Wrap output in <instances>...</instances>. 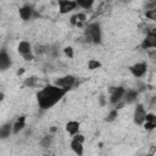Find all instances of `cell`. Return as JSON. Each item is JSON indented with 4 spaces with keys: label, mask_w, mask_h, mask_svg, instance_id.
I'll use <instances>...</instances> for the list:
<instances>
[{
    "label": "cell",
    "mask_w": 156,
    "mask_h": 156,
    "mask_svg": "<svg viewBox=\"0 0 156 156\" xmlns=\"http://www.w3.org/2000/svg\"><path fill=\"white\" fill-rule=\"evenodd\" d=\"M67 94L66 90L58 88L57 85L46 84L45 87L40 88L37 93V102L40 110H49L54 107L65 95Z\"/></svg>",
    "instance_id": "obj_1"
},
{
    "label": "cell",
    "mask_w": 156,
    "mask_h": 156,
    "mask_svg": "<svg viewBox=\"0 0 156 156\" xmlns=\"http://www.w3.org/2000/svg\"><path fill=\"white\" fill-rule=\"evenodd\" d=\"M84 39L89 44H100L102 39L101 26L96 22L89 23L84 29Z\"/></svg>",
    "instance_id": "obj_2"
},
{
    "label": "cell",
    "mask_w": 156,
    "mask_h": 156,
    "mask_svg": "<svg viewBox=\"0 0 156 156\" xmlns=\"http://www.w3.org/2000/svg\"><path fill=\"white\" fill-rule=\"evenodd\" d=\"M54 84L57 85L58 88H61V89L68 91L69 89L77 87V85L79 84V82H78V78H77V77H74V76H72V74H67V76L58 77L57 79H55V80H54Z\"/></svg>",
    "instance_id": "obj_3"
},
{
    "label": "cell",
    "mask_w": 156,
    "mask_h": 156,
    "mask_svg": "<svg viewBox=\"0 0 156 156\" xmlns=\"http://www.w3.org/2000/svg\"><path fill=\"white\" fill-rule=\"evenodd\" d=\"M17 51L26 61H33L35 58V55L33 52V46L28 40H21L17 45Z\"/></svg>",
    "instance_id": "obj_4"
},
{
    "label": "cell",
    "mask_w": 156,
    "mask_h": 156,
    "mask_svg": "<svg viewBox=\"0 0 156 156\" xmlns=\"http://www.w3.org/2000/svg\"><path fill=\"white\" fill-rule=\"evenodd\" d=\"M107 91H108V101H110V104L115 105L116 102L123 100V95H124L126 88L124 87H110Z\"/></svg>",
    "instance_id": "obj_5"
},
{
    "label": "cell",
    "mask_w": 156,
    "mask_h": 156,
    "mask_svg": "<svg viewBox=\"0 0 156 156\" xmlns=\"http://www.w3.org/2000/svg\"><path fill=\"white\" fill-rule=\"evenodd\" d=\"M146 107L143 105V104H136V106L134 107V111H133V121L136 126H143L144 121H145V117H146Z\"/></svg>",
    "instance_id": "obj_6"
},
{
    "label": "cell",
    "mask_w": 156,
    "mask_h": 156,
    "mask_svg": "<svg viewBox=\"0 0 156 156\" xmlns=\"http://www.w3.org/2000/svg\"><path fill=\"white\" fill-rule=\"evenodd\" d=\"M129 71H130V73H132L133 77H135V78H141V77H144V76L146 74V72H147V63L144 62V61L135 62L134 65L130 66Z\"/></svg>",
    "instance_id": "obj_7"
},
{
    "label": "cell",
    "mask_w": 156,
    "mask_h": 156,
    "mask_svg": "<svg viewBox=\"0 0 156 156\" xmlns=\"http://www.w3.org/2000/svg\"><path fill=\"white\" fill-rule=\"evenodd\" d=\"M57 7H58V12L61 15H66V13H69L73 10H76L78 7V5L74 0H57Z\"/></svg>",
    "instance_id": "obj_8"
},
{
    "label": "cell",
    "mask_w": 156,
    "mask_h": 156,
    "mask_svg": "<svg viewBox=\"0 0 156 156\" xmlns=\"http://www.w3.org/2000/svg\"><path fill=\"white\" fill-rule=\"evenodd\" d=\"M140 46L144 50L155 49L156 48V30H151V32L146 33L145 34V38L143 39V41L140 44Z\"/></svg>",
    "instance_id": "obj_9"
},
{
    "label": "cell",
    "mask_w": 156,
    "mask_h": 156,
    "mask_svg": "<svg viewBox=\"0 0 156 156\" xmlns=\"http://www.w3.org/2000/svg\"><path fill=\"white\" fill-rule=\"evenodd\" d=\"M69 23H71L73 27L82 28V27L87 23V15H85L84 12H77V13H74V15L71 16Z\"/></svg>",
    "instance_id": "obj_10"
},
{
    "label": "cell",
    "mask_w": 156,
    "mask_h": 156,
    "mask_svg": "<svg viewBox=\"0 0 156 156\" xmlns=\"http://www.w3.org/2000/svg\"><path fill=\"white\" fill-rule=\"evenodd\" d=\"M18 13H20L21 20H23V21H29V20H32V18L35 16V10H34L32 6H29V5H23L22 7H20Z\"/></svg>",
    "instance_id": "obj_11"
},
{
    "label": "cell",
    "mask_w": 156,
    "mask_h": 156,
    "mask_svg": "<svg viewBox=\"0 0 156 156\" xmlns=\"http://www.w3.org/2000/svg\"><path fill=\"white\" fill-rule=\"evenodd\" d=\"M143 127L146 132H152L155 130L156 128V117H155V113L152 112H147L146 113V117H145V121L143 123Z\"/></svg>",
    "instance_id": "obj_12"
},
{
    "label": "cell",
    "mask_w": 156,
    "mask_h": 156,
    "mask_svg": "<svg viewBox=\"0 0 156 156\" xmlns=\"http://www.w3.org/2000/svg\"><path fill=\"white\" fill-rule=\"evenodd\" d=\"M138 96H139V91L136 89H126L123 95V101L126 104H132L136 101Z\"/></svg>",
    "instance_id": "obj_13"
},
{
    "label": "cell",
    "mask_w": 156,
    "mask_h": 156,
    "mask_svg": "<svg viewBox=\"0 0 156 156\" xmlns=\"http://www.w3.org/2000/svg\"><path fill=\"white\" fill-rule=\"evenodd\" d=\"M80 130V123L77 121H68L66 123V132L72 136Z\"/></svg>",
    "instance_id": "obj_14"
},
{
    "label": "cell",
    "mask_w": 156,
    "mask_h": 156,
    "mask_svg": "<svg viewBox=\"0 0 156 156\" xmlns=\"http://www.w3.org/2000/svg\"><path fill=\"white\" fill-rule=\"evenodd\" d=\"M11 65V58L9 56V54L4 50L0 51V71H4L6 68H9Z\"/></svg>",
    "instance_id": "obj_15"
},
{
    "label": "cell",
    "mask_w": 156,
    "mask_h": 156,
    "mask_svg": "<svg viewBox=\"0 0 156 156\" xmlns=\"http://www.w3.org/2000/svg\"><path fill=\"white\" fill-rule=\"evenodd\" d=\"M24 127H26V117L22 116V117L17 118V119L12 123V133H13V134H17V133H20L21 130H23Z\"/></svg>",
    "instance_id": "obj_16"
},
{
    "label": "cell",
    "mask_w": 156,
    "mask_h": 156,
    "mask_svg": "<svg viewBox=\"0 0 156 156\" xmlns=\"http://www.w3.org/2000/svg\"><path fill=\"white\" fill-rule=\"evenodd\" d=\"M83 144H84V143L78 141V140H76V139L72 138L71 144H69V147H71V150H72L76 155H83V152H84V146H83Z\"/></svg>",
    "instance_id": "obj_17"
},
{
    "label": "cell",
    "mask_w": 156,
    "mask_h": 156,
    "mask_svg": "<svg viewBox=\"0 0 156 156\" xmlns=\"http://www.w3.org/2000/svg\"><path fill=\"white\" fill-rule=\"evenodd\" d=\"M11 133H12V124L11 123H6V124L0 127V139L10 136Z\"/></svg>",
    "instance_id": "obj_18"
},
{
    "label": "cell",
    "mask_w": 156,
    "mask_h": 156,
    "mask_svg": "<svg viewBox=\"0 0 156 156\" xmlns=\"http://www.w3.org/2000/svg\"><path fill=\"white\" fill-rule=\"evenodd\" d=\"M78 5V7L80 9H84V10H89L93 7V4H94V0H74Z\"/></svg>",
    "instance_id": "obj_19"
},
{
    "label": "cell",
    "mask_w": 156,
    "mask_h": 156,
    "mask_svg": "<svg viewBox=\"0 0 156 156\" xmlns=\"http://www.w3.org/2000/svg\"><path fill=\"white\" fill-rule=\"evenodd\" d=\"M101 67V62L99 61V60H96V58H90L89 61H88V68L89 69H98V68H100Z\"/></svg>",
    "instance_id": "obj_20"
},
{
    "label": "cell",
    "mask_w": 156,
    "mask_h": 156,
    "mask_svg": "<svg viewBox=\"0 0 156 156\" xmlns=\"http://www.w3.org/2000/svg\"><path fill=\"white\" fill-rule=\"evenodd\" d=\"M117 117H118V110H116V108L113 107L112 110H110V112H108V115H107V117H106V121H107V122H112V121H115Z\"/></svg>",
    "instance_id": "obj_21"
},
{
    "label": "cell",
    "mask_w": 156,
    "mask_h": 156,
    "mask_svg": "<svg viewBox=\"0 0 156 156\" xmlns=\"http://www.w3.org/2000/svg\"><path fill=\"white\" fill-rule=\"evenodd\" d=\"M145 17H146L147 20H150L151 22H155V21H156V9L146 10V12H145Z\"/></svg>",
    "instance_id": "obj_22"
},
{
    "label": "cell",
    "mask_w": 156,
    "mask_h": 156,
    "mask_svg": "<svg viewBox=\"0 0 156 156\" xmlns=\"http://www.w3.org/2000/svg\"><path fill=\"white\" fill-rule=\"evenodd\" d=\"M63 52H65V55L68 56L69 58H72V57L74 56V52H73V49H72V48H65V49H63Z\"/></svg>",
    "instance_id": "obj_23"
},
{
    "label": "cell",
    "mask_w": 156,
    "mask_h": 156,
    "mask_svg": "<svg viewBox=\"0 0 156 156\" xmlns=\"http://www.w3.org/2000/svg\"><path fill=\"white\" fill-rule=\"evenodd\" d=\"M2 98H4V94H2V93H0V100H2Z\"/></svg>",
    "instance_id": "obj_24"
},
{
    "label": "cell",
    "mask_w": 156,
    "mask_h": 156,
    "mask_svg": "<svg viewBox=\"0 0 156 156\" xmlns=\"http://www.w3.org/2000/svg\"><path fill=\"white\" fill-rule=\"evenodd\" d=\"M124 1H130V0H124Z\"/></svg>",
    "instance_id": "obj_25"
}]
</instances>
